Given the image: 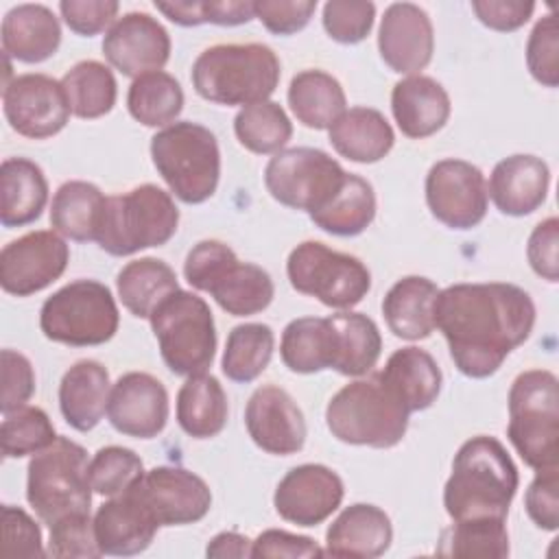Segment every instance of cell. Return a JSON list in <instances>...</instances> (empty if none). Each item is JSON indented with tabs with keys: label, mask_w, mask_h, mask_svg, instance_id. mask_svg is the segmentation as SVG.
I'll use <instances>...</instances> for the list:
<instances>
[{
	"label": "cell",
	"mask_w": 559,
	"mask_h": 559,
	"mask_svg": "<svg viewBox=\"0 0 559 559\" xmlns=\"http://www.w3.org/2000/svg\"><path fill=\"white\" fill-rule=\"evenodd\" d=\"M280 59L266 44H216L192 63L194 92L216 105L269 100L280 83Z\"/></svg>",
	"instance_id": "obj_3"
},
{
	"label": "cell",
	"mask_w": 559,
	"mask_h": 559,
	"mask_svg": "<svg viewBox=\"0 0 559 559\" xmlns=\"http://www.w3.org/2000/svg\"><path fill=\"white\" fill-rule=\"evenodd\" d=\"M0 223L22 227L41 216L48 201L44 170L26 157H7L0 166Z\"/></svg>",
	"instance_id": "obj_32"
},
{
	"label": "cell",
	"mask_w": 559,
	"mask_h": 559,
	"mask_svg": "<svg viewBox=\"0 0 559 559\" xmlns=\"http://www.w3.org/2000/svg\"><path fill=\"white\" fill-rule=\"evenodd\" d=\"M288 105L297 122L308 129H330L345 111L347 98L341 83L317 68L301 70L290 79Z\"/></svg>",
	"instance_id": "obj_35"
},
{
	"label": "cell",
	"mask_w": 559,
	"mask_h": 559,
	"mask_svg": "<svg viewBox=\"0 0 559 559\" xmlns=\"http://www.w3.org/2000/svg\"><path fill=\"white\" fill-rule=\"evenodd\" d=\"M70 249L52 229H37L11 240L0 251V286L15 297H28L59 280Z\"/></svg>",
	"instance_id": "obj_16"
},
{
	"label": "cell",
	"mask_w": 559,
	"mask_h": 559,
	"mask_svg": "<svg viewBox=\"0 0 559 559\" xmlns=\"http://www.w3.org/2000/svg\"><path fill=\"white\" fill-rule=\"evenodd\" d=\"M157 528L159 524L131 489L109 498L94 513L96 544L100 552L109 557H133L144 552Z\"/></svg>",
	"instance_id": "obj_23"
},
{
	"label": "cell",
	"mask_w": 559,
	"mask_h": 559,
	"mask_svg": "<svg viewBox=\"0 0 559 559\" xmlns=\"http://www.w3.org/2000/svg\"><path fill=\"white\" fill-rule=\"evenodd\" d=\"M255 17L275 35H293L310 22L317 0H260L253 2Z\"/></svg>",
	"instance_id": "obj_54"
},
{
	"label": "cell",
	"mask_w": 559,
	"mask_h": 559,
	"mask_svg": "<svg viewBox=\"0 0 559 559\" xmlns=\"http://www.w3.org/2000/svg\"><path fill=\"white\" fill-rule=\"evenodd\" d=\"M207 557H251V539L236 531L214 535L205 548Z\"/></svg>",
	"instance_id": "obj_59"
},
{
	"label": "cell",
	"mask_w": 559,
	"mask_h": 559,
	"mask_svg": "<svg viewBox=\"0 0 559 559\" xmlns=\"http://www.w3.org/2000/svg\"><path fill=\"white\" fill-rule=\"evenodd\" d=\"M334 151L356 164H376L389 155L395 133L382 111L373 107H352L328 129Z\"/></svg>",
	"instance_id": "obj_31"
},
{
	"label": "cell",
	"mask_w": 559,
	"mask_h": 559,
	"mask_svg": "<svg viewBox=\"0 0 559 559\" xmlns=\"http://www.w3.org/2000/svg\"><path fill=\"white\" fill-rule=\"evenodd\" d=\"M234 133L247 151L258 155H275L288 144L293 122L280 103L262 100L247 105L236 114Z\"/></svg>",
	"instance_id": "obj_43"
},
{
	"label": "cell",
	"mask_w": 559,
	"mask_h": 559,
	"mask_svg": "<svg viewBox=\"0 0 559 559\" xmlns=\"http://www.w3.org/2000/svg\"><path fill=\"white\" fill-rule=\"evenodd\" d=\"M526 66L531 76L544 87L559 85V28L552 13L544 15L528 35Z\"/></svg>",
	"instance_id": "obj_48"
},
{
	"label": "cell",
	"mask_w": 559,
	"mask_h": 559,
	"mask_svg": "<svg viewBox=\"0 0 559 559\" xmlns=\"http://www.w3.org/2000/svg\"><path fill=\"white\" fill-rule=\"evenodd\" d=\"M90 461L83 445L57 437L46 450L33 454L26 469V500L37 518L52 526L61 518L90 513Z\"/></svg>",
	"instance_id": "obj_8"
},
{
	"label": "cell",
	"mask_w": 559,
	"mask_h": 559,
	"mask_svg": "<svg viewBox=\"0 0 559 559\" xmlns=\"http://www.w3.org/2000/svg\"><path fill=\"white\" fill-rule=\"evenodd\" d=\"M518 467L507 448L487 435L467 439L452 461L443 507L452 522L474 518L507 520L518 491Z\"/></svg>",
	"instance_id": "obj_2"
},
{
	"label": "cell",
	"mask_w": 559,
	"mask_h": 559,
	"mask_svg": "<svg viewBox=\"0 0 559 559\" xmlns=\"http://www.w3.org/2000/svg\"><path fill=\"white\" fill-rule=\"evenodd\" d=\"M2 107L11 129L31 140L57 135L72 114L61 81L39 72L20 74L4 83Z\"/></svg>",
	"instance_id": "obj_15"
},
{
	"label": "cell",
	"mask_w": 559,
	"mask_h": 559,
	"mask_svg": "<svg viewBox=\"0 0 559 559\" xmlns=\"http://www.w3.org/2000/svg\"><path fill=\"white\" fill-rule=\"evenodd\" d=\"M376 4L369 0H330L323 4V28L338 44H358L371 28Z\"/></svg>",
	"instance_id": "obj_47"
},
{
	"label": "cell",
	"mask_w": 559,
	"mask_h": 559,
	"mask_svg": "<svg viewBox=\"0 0 559 559\" xmlns=\"http://www.w3.org/2000/svg\"><path fill=\"white\" fill-rule=\"evenodd\" d=\"M376 218V192L367 179L347 173L338 192L310 221L332 236H358Z\"/></svg>",
	"instance_id": "obj_38"
},
{
	"label": "cell",
	"mask_w": 559,
	"mask_h": 559,
	"mask_svg": "<svg viewBox=\"0 0 559 559\" xmlns=\"http://www.w3.org/2000/svg\"><path fill=\"white\" fill-rule=\"evenodd\" d=\"M127 109L144 127H168L183 109V90L164 70L146 72L133 79L127 94Z\"/></svg>",
	"instance_id": "obj_41"
},
{
	"label": "cell",
	"mask_w": 559,
	"mask_h": 559,
	"mask_svg": "<svg viewBox=\"0 0 559 559\" xmlns=\"http://www.w3.org/2000/svg\"><path fill=\"white\" fill-rule=\"evenodd\" d=\"M391 539L393 526L389 515L376 504L356 502L345 507L328 526L323 555L373 559L389 550Z\"/></svg>",
	"instance_id": "obj_25"
},
{
	"label": "cell",
	"mask_w": 559,
	"mask_h": 559,
	"mask_svg": "<svg viewBox=\"0 0 559 559\" xmlns=\"http://www.w3.org/2000/svg\"><path fill=\"white\" fill-rule=\"evenodd\" d=\"M450 109L448 92L432 76L411 74L393 85L391 111L400 131L411 140H424L441 131Z\"/></svg>",
	"instance_id": "obj_26"
},
{
	"label": "cell",
	"mask_w": 559,
	"mask_h": 559,
	"mask_svg": "<svg viewBox=\"0 0 559 559\" xmlns=\"http://www.w3.org/2000/svg\"><path fill=\"white\" fill-rule=\"evenodd\" d=\"M57 439L55 426L44 408L22 406L4 415L0 426V448L4 459H20L46 450Z\"/></svg>",
	"instance_id": "obj_45"
},
{
	"label": "cell",
	"mask_w": 559,
	"mask_h": 559,
	"mask_svg": "<svg viewBox=\"0 0 559 559\" xmlns=\"http://www.w3.org/2000/svg\"><path fill=\"white\" fill-rule=\"evenodd\" d=\"M107 419L120 435L135 439L157 437L168 421L166 386L144 371L120 376L111 384Z\"/></svg>",
	"instance_id": "obj_21"
},
{
	"label": "cell",
	"mask_w": 559,
	"mask_h": 559,
	"mask_svg": "<svg viewBox=\"0 0 559 559\" xmlns=\"http://www.w3.org/2000/svg\"><path fill=\"white\" fill-rule=\"evenodd\" d=\"M343 166L321 148L295 146L275 153L264 168L269 194L290 207L308 212L321 210L345 181Z\"/></svg>",
	"instance_id": "obj_13"
},
{
	"label": "cell",
	"mask_w": 559,
	"mask_h": 559,
	"mask_svg": "<svg viewBox=\"0 0 559 559\" xmlns=\"http://www.w3.org/2000/svg\"><path fill=\"white\" fill-rule=\"evenodd\" d=\"M437 555L443 557H496L509 555V533L500 518H474L452 522L441 531Z\"/></svg>",
	"instance_id": "obj_44"
},
{
	"label": "cell",
	"mask_w": 559,
	"mask_h": 559,
	"mask_svg": "<svg viewBox=\"0 0 559 559\" xmlns=\"http://www.w3.org/2000/svg\"><path fill=\"white\" fill-rule=\"evenodd\" d=\"M116 290L122 306L138 319H151L155 308L179 290V282L170 264L157 258H140L127 262L116 277Z\"/></svg>",
	"instance_id": "obj_37"
},
{
	"label": "cell",
	"mask_w": 559,
	"mask_h": 559,
	"mask_svg": "<svg viewBox=\"0 0 559 559\" xmlns=\"http://www.w3.org/2000/svg\"><path fill=\"white\" fill-rule=\"evenodd\" d=\"M120 4L116 0H61L59 11L70 31L83 37H92L109 31L118 20Z\"/></svg>",
	"instance_id": "obj_53"
},
{
	"label": "cell",
	"mask_w": 559,
	"mask_h": 559,
	"mask_svg": "<svg viewBox=\"0 0 559 559\" xmlns=\"http://www.w3.org/2000/svg\"><path fill=\"white\" fill-rule=\"evenodd\" d=\"M70 111L76 118L94 120L109 114L116 105L118 85L114 72L94 59L74 63L61 79Z\"/></svg>",
	"instance_id": "obj_40"
},
{
	"label": "cell",
	"mask_w": 559,
	"mask_h": 559,
	"mask_svg": "<svg viewBox=\"0 0 559 559\" xmlns=\"http://www.w3.org/2000/svg\"><path fill=\"white\" fill-rule=\"evenodd\" d=\"M144 474L142 459L122 445H105L90 461V485L96 493L114 498L131 489Z\"/></svg>",
	"instance_id": "obj_46"
},
{
	"label": "cell",
	"mask_w": 559,
	"mask_h": 559,
	"mask_svg": "<svg viewBox=\"0 0 559 559\" xmlns=\"http://www.w3.org/2000/svg\"><path fill=\"white\" fill-rule=\"evenodd\" d=\"M162 360L177 376L205 373L216 354V328L210 306L190 290H175L151 314Z\"/></svg>",
	"instance_id": "obj_10"
},
{
	"label": "cell",
	"mask_w": 559,
	"mask_h": 559,
	"mask_svg": "<svg viewBox=\"0 0 559 559\" xmlns=\"http://www.w3.org/2000/svg\"><path fill=\"white\" fill-rule=\"evenodd\" d=\"M48 555L50 557H79V559H96L103 557L96 533H94V518L90 513H74L61 518L50 526L48 537Z\"/></svg>",
	"instance_id": "obj_49"
},
{
	"label": "cell",
	"mask_w": 559,
	"mask_h": 559,
	"mask_svg": "<svg viewBox=\"0 0 559 559\" xmlns=\"http://www.w3.org/2000/svg\"><path fill=\"white\" fill-rule=\"evenodd\" d=\"M255 17L253 2L249 0H201L203 24L238 26Z\"/></svg>",
	"instance_id": "obj_58"
},
{
	"label": "cell",
	"mask_w": 559,
	"mask_h": 559,
	"mask_svg": "<svg viewBox=\"0 0 559 559\" xmlns=\"http://www.w3.org/2000/svg\"><path fill=\"white\" fill-rule=\"evenodd\" d=\"M557 242H559V221L557 216H548L546 221L535 225L526 245V258L531 269L550 284L559 280Z\"/></svg>",
	"instance_id": "obj_55"
},
{
	"label": "cell",
	"mask_w": 559,
	"mask_h": 559,
	"mask_svg": "<svg viewBox=\"0 0 559 559\" xmlns=\"http://www.w3.org/2000/svg\"><path fill=\"white\" fill-rule=\"evenodd\" d=\"M107 197L90 181H66L57 188L50 203V225L57 234L74 240L90 242L98 238Z\"/></svg>",
	"instance_id": "obj_34"
},
{
	"label": "cell",
	"mask_w": 559,
	"mask_h": 559,
	"mask_svg": "<svg viewBox=\"0 0 559 559\" xmlns=\"http://www.w3.org/2000/svg\"><path fill=\"white\" fill-rule=\"evenodd\" d=\"M378 376L400 397L408 413L430 408L437 402L443 382L437 360L415 345L395 349Z\"/></svg>",
	"instance_id": "obj_29"
},
{
	"label": "cell",
	"mask_w": 559,
	"mask_h": 559,
	"mask_svg": "<svg viewBox=\"0 0 559 559\" xmlns=\"http://www.w3.org/2000/svg\"><path fill=\"white\" fill-rule=\"evenodd\" d=\"M472 11L491 31L511 33L528 22L535 11L533 0H474Z\"/></svg>",
	"instance_id": "obj_57"
},
{
	"label": "cell",
	"mask_w": 559,
	"mask_h": 559,
	"mask_svg": "<svg viewBox=\"0 0 559 559\" xmlns=\"http://www.w3.org/2000/svg\"><path fill=\"white\" fill-rule=\"evenodd\" d=\"M179 225V210L168 192L142 183L124 194L107 197L98 247L116 258L166 245Z\"/></svg>",
	"instance_id": "obj_9"
},
{
	"label": "cell",
	"mask_w": 559,
	"mask_h": 559,
	"mask_svg": "<svg viewBox=\"0 0 559 559\" xmlns=\"http://www.w3.org/2000/svg\"><path fill=\"white\" fill-rule=\"evenodd\" d=\"M273 347L275 334L266 323L236 325L227 336L221 369L234 382H253L269 367Z\"/></svg>",
	"instance_id": "obj_42"
},
{
	"label": "cell",
	"mask_w": 559,
	"mask_h": 559,
	"mask_svg": "<svg viewBox=\"0 0 559 559\" xmlns=\"http://www.w3.org/2000/svg\"><path fill=\"white\" fill-rule=\"evenodd\" d=\"M535 304L509 282L452 284L435 301V328L448 341L454 367L467 378L493 376L533 332Z\"/></svg>",
	"instance_id": "obj_1"
},
{
	"label": "cell",
	"mask_w": 559,
	"mask_h": 559,
	"mask_svg": "<svg viewBox=\"0 0 559 559\" xmlns=\"http://www.w3.org/2000/svg\"><path fill=\"white\" fill-rule=\"evenodd\" d=\"M336 330V360L334 371L360 378L367 376L382 352V336L373 319L362 312L330 314Z\"/></svg>",
	"instance_id": "obj_39"
},
{
	"label": "cell",
	"mask_w": 559,
	"mask_h": 559,
	"mask_svg": "<svg viewBox=\"0 0 559 559\" xmlns=\"http://www.w3.org/2000/svg\"><path fill=\"white\" fill-rule=\"evenodd\" d=\"M439 288L421 275L397 280L382 299V314L389 330L404 341L428 338L435 330V301Z\"/></svg>",
	"instance_id": "obj_30"
},
{
	"label": "cell",
	"mask_w": 559,
	"mask_h": 559,
	"mask_svg": "<svg viewBox=\"0 0 559 559\" xmlns=\"http://www.w3.org/2000/svg\"><path fill=\"white\" fill-rule=\"evenodd\" d=\"M282 362L295 373L332 369L336 360V330L330 317L293 319L280 343Z\"/></svg>",
	"instance_id": "obj_33"
},
{
	"label": "cell",
	"mask_w": 559,
	"mask_h": 559,
	"mask_svg": "<svg viewBox=\"0 0 559 559\" xmlns=\"http://www.w3.org/2000/svg\"><path fill=\"white\" fill-rule=\"evenodd\" d=\"M111 384L109 371L98 360H79L61 378L59 408L63 419L79 432H90L107 413Z\"/></svg>",
	"instance_id": "obj_28"
},
{
	"label": "cell",
	"mask_w": 559,
	"mask_h": 559,
	"mask_svg": "<svg viewBox=\"0 0 559 559\" xmlns=\"http://www.w3.org/2000/svg\"><path fill=\"white\" fill-rule=\"evenodd\" d=\"M487 181L478 166L465 159H441L426 175L430 214L450 229H472L487 214Z\"/></svg>",
	"instance_id": "obj_14"
},
{
	"label": "cell",
	"mask_w": 559,
	"mask_h": 559,
	"mask_svg": "<svg viewBox=\"0 0 559 559\" xmlns=\"http://www.w3.org/2000/svg\"><path fill=\"white\" fill-rule=\"evenodd\" d=\"M251 557L255 559H277V557H323V550L312 537L306 535H295L288 531L280 528H269L262 531L253 542H251Z\"/></svg>",
	"instance_id": "obj_56"
},
{
	"label": "cell",
	"mask_w": 559,
	"mask_h": 559,
	"mask_svg": "<svg viewBox=\"0 0 559 559\" xmlns=\"http://www.w3.org/2000/svg\"><path fill=\"white\" fill-rule=\"evenodd\" d=\"M39 524L20 507L2 504V557H46Z\"/></svg>",
	"instance_id": "obj_50"
},
{
	"label": "cell",
	"mask_w": 559,
	"mask_h": 559,
	"mask_svg": "<svg viewBox=\"0 0 559 559\" xmlns=\"http://www.w3.org/2000/svg\"><path fill=\"white\" fill-rule=\"evenodd\" d=\"M408 411L376 373L338 389L325 408L332 437L349 445L393 448L408 430Z\"/></svg>",
	"instance_id": "obj_4"
},
{
	"label": "cell",
	"mask_w": 559,
	"mask_h": 559,
	"mask_svg": "<svg viewBox=\"0 0 559 559\" xmlns=\"http://www.w3.org/2000/svg\"><path fill=\"white\" fill-rule=\"evenodd\" d=\"M524 507L535 526L544 531H557L559 526V467L535 469L524 493Z\"/></svg>",
	"instance_id": "obj_51"
},
{
	"label": "cell",
	"mask_w": 559,
	"mask_h": 559,
	"mask_svg": "<svg viewBox=\"0 0 559 559\" xmlns=\"http://www.w3.org/2000/svg\"><path fill=\"white\" fill-rule=\"evenodd\" d=\"M378 50L382 61L397 74H417L435 52V28L428 13L413 2L386 7L378 28Z\"/></svg>",
	"instance_id": "obj_22"
},
{
	"label": "cell",
	"mask_w": 559,
	"mask_h": 559,
	"mask_svg": "<svg viewBox=\"0 0 559 559\" xmlns=\"http://www.w3.org/2000/svg\"><path fill=\"white\" fill-rule=\"evenodd\" d=\"M251 441L275 456L297 454L306 443V419L288 391L277 384L258 386L245 408Z\"/></svg>",
	"instance_id": "obj_20"
},
{
	"label": "cell",
	"mask_w": 559,
	"mask_h": 559,
	"mask_svg": "<svg viewBox=\"0 0 559 559\" xmlns=\"http://www.w3.org/2000/svg\"><path fill=\"white\" fill-rule=\"evenodd\" d=\"M229 406L223 384L210 376H190L177 393V424L192 439H212L227 424Z\"/></svg>",
	"instance_id": "obj_36"
},
{
	"label": "cell",
	"mask_w": 559,
	"mask_h": 559,
	"mask_svg": "<svg viewBox=\"0 0 559 559\" xmlns=\"http://www.w3.org/2000/svg\"><path fill=\"white\" fill-rule=\"evenodd\" d=\"M159 526H181L203 520L212 507L207 483L190 469L159 465L131 487Z\"/></svg>",
	"instance_id": "obj_17"
},
{
	"label": "cell",
	"mask_w": 559,
	"mask_h": 559,
	"mask_svg": "<svg viewBox=\"0 0 559 559\" xmlns=\"http://www.w3.org/2000/svg\"><path fill=\"white\" fill-rule=\"evenodd\" d=\"M151 159L170 192L188 203L207 201L221 179V148L216 135L197 122L179 120L151 138Z\"/></svg>",
	"instance_id": "obj_6"
},
{
	"label": "cell",
	"mask_w": 559,
	"mask_h": 559,
	"mask_svg": "<svg viewBox=\"0 0 559 559\" xmlns=\"http://www.w3.org/2000/svg\"><path fill=\"white\" fill-rule=\"evenodd\" d=\"M120 314L111 290L96 280H74L52 293L39 310L48 341L70 347L103 345L118 332Z\"/></svg>",
	"instance_id": "obj_11"
},
{
	"label": "cell",
	"mask_w": 559,
	"mask_h": 559,
	"mask_svg": "<svg viewBox=\"0 0 559 559\" xmlns=\"http://www.w3.org/2000/svg\"><path fill=\"white\" fill-rule=\"evenodd\" d=\"M4 55L22 63H41L50 59L61 44L57 15L44 4H17L2 17Z\"/></svg>",
	"instance_id": "obj_27"
},
{
	"label": "cell",
	"mask_w": 559,
	"mask_h": 559,
	"mask_svg": "<svg viewBox=\"0 0 559 559\" xmlns=\"http://www.w3.org/2000/svg\"><path fill=\"white\" fill-rule=\"evenodd\" d=\"M183 277L192 288L210 293L231 317L258 314L275 295L271 275L253 262H240L221 240L197 242L186 255Z\"/></svg>",
	"instance_id": "obj_5"
},
{
	"label": "cell",
	"mask_w": 559,
	"mask_h": 559,
	"mask_svg": "<svg viewBox=\"0 0 559 559\" xmlns=\"http://www.w3.org/2000/svg\"><path fill=\"white\" fill-rule=\"evenodd\" d=\"M341 476L321 463H304L284 474L273 493L275 511L297 526H317L343 502Z\"/></svg>",
	"instance_id": "obj_18"
},
{
	"label": "cell",
	"mask_w": 559,
	"mask_h": 559,
	"mask_svg": "<svg viewBox=\"0 0 559 559\" xmlns=\"http://www.w3.org/2000/svg\"><path fill=\"white\" fill-rule=\"evenodd\" d=\"M2 395H0V411L2 415H9L33 397L35 393V371L31 360L15 352V349H2Z\"/></svg>",
	"instance_id": "obj_52"
},
{
	"label": "cell",
	"mask_w": 559,
	"mask_h": 559,
	"mask_svg": "<svg viewBox=\"0 0 559 559\" xmlns=\"http://www.w3.org/2000/svg\"><path fill=\"white\" fill-rule=\"evenodd\" d=\"M103 55L120 74L138 79L166 66L170 59V35L153 15L131 11L118 17L105 33Z\"/></svg>",
	"instance_id": "obj_19"
},
{
	"label": "cell",
	"mask_w": 559,
	"mask_h": 559,
	"mask_svg": "<svg viewBox=\"0 0 559 559\" xmlns=\"http://www.w3.org/2000/svg\"><path fill=\"white\" fill-rule=\"evenodd\" d=\"M507 437L528 467H559V382L552 371L528 369L513 380Z\"/></svg>",
	"instance_id": "obj_7"
},
{
	"label": "cell",
	"mask_w": 559,
	"mask_h": 559,
	"mask_svg": "<svg viewBox=\"0 0 559 559\" xmlns=\"http://www.w3.org/2000/svg\"><path fill=\"white\" fill-rule=\"evenodd\" d=\"M550 186L548 164L537 155H509L500 159L487 183V197L507 216L533 214L546 201Z\"/></svg>",
	"instance_id": "obj_24"
},
{
	"label": "cell",
	"mask_w": 559,
	"mask_h": 559,
	"mask_svg": "<svg viewBox=\"0 0 559 559\" xmlns=\"http://www.w3.org/2000/svg\"><path fill=\"white\" fill-rule=\"evenodd\" d=\"M286 273L297 293L336 310L354 308L371 288V273L360 258L317 240H306L288 253Z\"/></svg>",
	"instance_id": "obj_12"
}]
</instances>
